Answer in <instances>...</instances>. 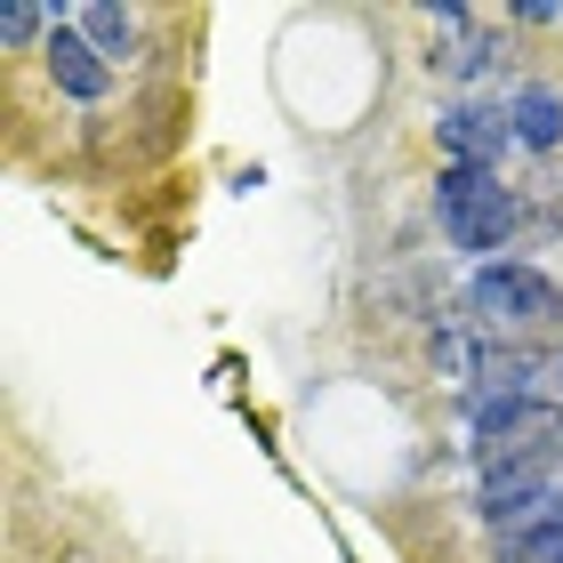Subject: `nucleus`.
Masks as SVG:
<instances>
[{"instance_id": "obj_7", "label": "nucleus", "mask_w": 563, "mask_h": 563, "mask_svg": "<svg viewBox=\"0 0 563 563\" xmlns=\"http://www.w3.org/2000/svg\"><path fill=\"white\" fill-rule=\"evenodd\" d=\"M507 121H516V145H531V153H555L563 145V97L540 89V81L507 97Z\"/></svg>"}, {"instance_id": "obj_9", "label": "nucleus", "mask_w": 563, "mask_h": 563, "mask_svg": "<svg viewBox=\"0 0 563 563\" xmlns=\"http://www.w3.org/2000/svg\"><path fill=\"white\" fill-rule=\"evenodd\" d=\"M41 24H48L41 9H0V33H9V41H33Z\"/></svg>"}, {"instance_id": "obj_4", "label": "nucleus", "mask_w": 563, "mask_h": 563, "mask_svg": "<svg viewBox=\"0 0 563 563\" xmlns=\"http://www.w3.org/2000/svg\"><path fill=\"white\" fill-rule=\"evenodd\" d=\"M492 555L499 563H563V492L516 507V516L492 523Z\"/></svg>"}, {"instance_id": "obj_3", "label": "nucleus", "mask_w": 563, "mask_h": 563, "mask_svg": "<svg viewBox=\"0 0 563 563\" xmlns=\"http://www.w3.org/2000/svg\"><path fill=\"white\" fill-rule=\"evenodd\" d=\"M434 218H443L451 250H499L516 234V194L499 186L492 169H443V186H434Z\"/></svg>"}, {"instance_id": "obj_8", "label": "nucleus", "mask_w": 563, "mask_h": 563, "mask_svg": "<svg viewBox=\"0 0 563 563\" xmlns=\"http://www.w3.org/2000/svg\"><path fill=\"white\" fill-rule=\"evenodd\" d=\"M73 33H81L97 57H130V41H137V24H130V9H113V0H89L81 16H73Z\"/></svg>"}, {"instance_id": "obj_5", "label": "nucleus", "mask_w": 563, "mask_h": 563, "mask_svg": "<svg viewBox=\"0 0 563 563\" xmlns=\"http://www.w3.org/2000/svg\"><path fill=\"white\" fill-rule=\"evenodd\" d=\"M507 145H516V121L507 113H492V106H451L443 113V153L459 169H492Z\"/></svg>"}, {"instance_id": "obj_2", "label": "nucleus", "mask_w": 563, "mask_h": 563, "mask_svg": "<svg viewBox=\"0 0 563 563\" xmlns=\"http://www.w3.org/2000/svg\"><path fill=\"white\" fill-rule=\"evenodd\" d=\"M467 314H475V330H492V339H531V330L563 322V298H555V282L531 274V266H483L467 282Z\"/></svg>"}, {"instance_id": "obj_6", "label": "nucleus", "mask_w": 563, "mask_h": 563, "mask_svg": "<svg viewBox=\"0 0 563 563\" xmlns=\"http://www.w3.org/2000/svg\"><path fill=\"white\" fill-rule=\"evenodd\" d=\"M48 73H57L65 97H106V57H97L73 24H57V33H48Z\"/></svg>"}, {"instance_id": "obj_10", "label": "nucleus", "mask_w": 563, "mask_h": 563, "mask_svg": "<svg viewBox=\"0 0 563 563\" xmlns=\"http://www.w3.org/2000/svg\"><path fill=\"white\" fill-rule=\"evenodd\" d=\"M555 387H563V363H555Z\"/></svg>"}, {"instance_id": "obj_1", "label": "nucleus", "mask_w": 563, "mask_h": 563, "mask_svg": "<svg viewBox=\"0 0 563 563\" xmlns=\"http://www.w3.org/2000/svg\"><path fill=\"white\" fill-rule=\"evenodd\" d=\"M475 459H483V483H499V475L555 483L563 402H475Z\"/></svg>"}]
</instances>
